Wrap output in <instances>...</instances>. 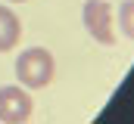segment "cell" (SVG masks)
I'll return each mask as SVG.
<instances>
[{
  "mask_svg": "<svg viewBox=\"0 0 134 124\" xmlns=\"http://www.w3.org/2000/svg\"><path fill=\"white\" fill-rule=\"evenodd\" d=\"M22 37V22L9 6H0V53L13 50Z\"/></svg>",
  "mask_w": 134,
  "mask_h": 124,
  "instance_id": "277c9868",
  "label": "cell"
},
{
  "mask_svg": "<svg viewBox=\"0 0 134 124\" xmlns=\"http://www.w3.org/2000/svg\"><path fill=\"white\" fill-rule=\"evenodd\" d=\"M13 3H22V0H13Z\"/></svg>",
  "mask_w": 134,
  "mask_h": 124,
  "instance_id": "8992f818",
  "label": "cell"
},
{
  "mask_svg": "<svg viewBox=\"0 0 134 124\" xmlns=\"http://www.w3.org/2000/svg\"><path fill=\"white\" fill-rule=\"evenodd\" d=\"M31 96L22 87H0V121L3 124H22L31 118Z\"/></svg>",
  "mask_w": 134,
  "mask_h": 124,
  "instance_id": "3957f363",
  "label": "cell"
},
{
  "mask_svg": "<svg viewBox=\"0 0 134 124\" xmlns=\"http://www.w3.org/2000/svg\"><path fill=\"white\" fill-rule=\"evenodd\" d=\"M56 75V62L53 56L44 50V47H31L25 50L19 59H16V78L22 81V87L37 90V87H47Z\"/></svg>",
  "mask_w": 134,
  "mask_h": 124,
  "instance_id": "6da1fadb",
  "label": "cell"
},
{
  "mask_svg": "<svg viewBox=\"0 0 134 124\" xmlns=\"http://www.w3.org/2000/svg\"><path fill=\"white\" fill-rule=\"evenodd\" d=\"M81 16H84L87 34H91L97 44H103V47H112V44H115V31H112L115 16H112V6H109L106 0H87L84 9H81Z\"/></svg>",
  "mask_w": 134,
  "mask_h": 124,
  "instance_id": "7a4b0ae2",
  "label": "cell"
},
{
  "mask_svg": "<svg viewBox=\"0 0 134 124\" xmlns=\"http://www.w3.org/2000/svg\"><path fill=\"white\" fill-rule=\"evenodd\" d=\"M119 25H122V34L134 40V0H125L119 6Z\"/></svg>",
  "mask_w": 134,
  "mask_h": 124,
  "instance_id": "5b68a950",
  "label": "cell"
}]
</instances>
